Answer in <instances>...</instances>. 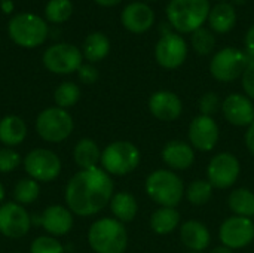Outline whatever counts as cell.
<instances>
[{"label":"cell","instance_id":"1","mask_svg":"<svg viewBox=\"0 0 254 253\" xmlns=\"http://www.w3.org/2000/svg\"><path fill=\"white\" fill-rule=\"evenodd\" d=\"M113 180L103 169L79 170L67 183L64 200L67 209L82 218L100 213L113 197Z\"/></svg>","mask_w":254,"mask_h":253},{"label":"cell","instance_id":"2","mask_svg":"<svg viewBox=\"0 0 254 253\" xmlns=\"http://www.w3.org/2000/svg\"><path fill=\"white\" fill-rule=\"evenodd\" d=\"M144 189L147 197L159 207L173 209H176L182 203L186 192L185 183L180 176L167 169L152 171L146 179Z\"/></svg>","mask_w":254,"mask_h":253},{"label":"cell","instance_id":"3","mask_svg":"<svg viewBox=\"0 0 254 253\" xmlns=\"http://www.w3.org/2000/svg\"><path fill=\"white\" fill-rule=\"evenodd\" d=\"M88 243L95 253H125L128 233L118 219L101 218L89 227Z\"/></svg>","mask_w":254,"mask_h":253},{"label":"cell","instance_id":"4","mask_svg":"<svg viewBox=\"0 0 254 253\" xmlns=\"http://www.w3.org/2000/svg\"><path fill=\"white\" fill-rule=\"evenodd\" d=\"M210 10L208 0H171L167 4V18L176 31L192 34L204 25Z\"/></svg>","mask_w":254,"mask_h":253},{"label":"cell","instance_id":"5","mask_svg":"<svg viewBox=\"0 0 254 253\" xmlns=\"http://www.w3.org/2000/svg\"><path fill=\"white\" fill-rule=\"evenodd\" d=\"M138 148L128 140H116L101 151V169L110 176H125L132 173L140 164Z\"/></svg>","mask_w":254,"mask_h":253},{"label":"cell","instance_id":"6","mask_svg":"<svg viewBox=\"0 0 254 253\" xmlns=\"http://www.w3.org/2000/svg\"><path fill=\"white\" fill-rule=\"evenodd\" d=\"M74 128L73 116L58 106L43 109L36 118V131L39 137L48 143H60L67 140Z\"/></svg>","mask_w":254,"mask_h":253},{"label":"cell","instance_id":"7","mask_svg":"<svg viewBox=\"0 0 254 253\" xmlns=\"http://www.w3.org/2000/svg\"><path fill=\"white\" fill-rule=\"evenodd\" d=\"M10 39L22 48L40 46L49 33L48 24L43 18L33 13H18L7 25Z\"/></svg>","mask_w":254,"mask_h":253},{"label":"cell","instance_id":"8","mask_svg":"<svg viewBox=\"0 0 254 253\" xmlns=\"http://www.w3.org/2000/svg\"><path fill=\"white\" fill-rule=\"evenodd\" d=\"M252 60L238 48H223L214 54L210 63V73L219 82H232L243 76Z\"/></svg>","mask_w":254,"mask_h":253},{"label":"cell","instance_id":"9","mask_svg":"<svg viewBox=\"0 0 254 253\" xmlns=\"http://www.w3.org/2000/svg\"><path fill=\"white\" fill-rule=\"evenodd\" d=\"M24 170L36 182H52L61 174L60 157L45 148H36L24 157Z\"/></svg>","mask_w":254,"mask_h":253},{"label":"cell","instance_id":"10","mask_svg":"<svg viewBox=\"0 0 254 253\" xmlns=\"http://www.w3.org/2000/svg\"><path fill=\"white\" fill-rule=\"evenodd\" d=\"M82 51L70 43H57L49 46L42 57L43 66L55 75H70L82 66Z\"/></svg>","mask_w":254,"mask_h":253},{"label":"cell","instance_id":"11","mask_svg":"<svg viewBox=\"0 0 254 253\" xmlns=\"http://www.w3.org/2000/svg\"><path fill=\"white\" fill-rule=\"evenodd\" d=\"M240 173V160L231 152H220L214 155L207 166V180L216 189H228L234 186Z\"/></svg>","mask_w":254,"mask_h":253},{"label":"cell","instance_id":"12","mask_svg":"<svg viewBox=\"0 0 254 253\" xmlns=\"http://www.w3.org/2000/svg\"><path fill=\"white\" fill-rule=\"evenodd\" d=\"M31 228V216L24 206L9 201L0 206V234L6 239H22Z\"/></svg>","mask_w":254,"mask_h":253},{"label":"cell","instance_id":"13","mask_svg":"<svg viewBox=\"0 0 254 253\" xmlns=\"http://www.w3.org/2000/svg\"><path fill=\"white\" fill-rule=\"evenodd\" d=\"M219 239L223 246L235 251L249 246L254 240V221L244 216H231L219 228Z\"/></svg>","mask_w":254,"mask_h":253},{"label":"cell","instance_id":"14","mask_svg":"<svg viewBox=\"0 0 254 253\" xmlns=\"http://www.w3.org/2000/svg\"><path fill=\"white\" fill-rule=\"evenodd\" d=\"M188 57V43L177 33L164 34L155 46V58L156 63L167 69L174 70L180 67Z\"/></svg>","mask_w":254,"mask_h":253},{"label":"cell","instance_id":"15","mask_svg":"<svg viewBox=\"0 0 254 253\" xmlns=\"http://www.w3.org/2000/svg\"><path fill=\"white\" fill-rule=\"evenodd\" d=\"M188 136H189V143L192 145L193 149L201 152H210L216 148L219 142L220 130L214 118L198 115L190 121Z\"/></svg>","mask_w":254,"mask_h":253},{"label":"cell","instance_id":"16","mask_svg":"<svg viewBox=\"0 0 254 253\" xmlns=\"http://www.w3.org/2000/svg\"><path fill=\"white\" fill-rule=\"evenodd\" d=\"M222 113L231 125L250 127L254 122L253 100L238 92L229 94L222 101Z\"/></svg>","mask_w":254,"mask_h":253},{"label":"cell","instance_id":"17","mask_svg":"<svg viewBox=\"0 0 254 253\" xmlns=\"http://www.w3.org/2000/svg\"><path fill=\"white\" fill-rule=\"evenodd\" d=\"M147 104H149L150 113L162 122L176 121L180 118L183 112V103L180 97L176 92H171L167 89L153 92Z\"/></svg>","mask_w":254,"mask_h":253},{"label":"cell","instance_id":"18","mask_svg":"<svg viewBox=\"0 0 254 253\" xmlns=\"http://www.w3.org/2000/svg\"><path fill=\"white\" fill-rule=\"evenodd\" d=\"M39 224L52 237H63L73 228V213L60 204L46 207L39 216Z\"/></svg>","mask_w":254,"mask_h":253},{"label":"cell","instance_id":"19","mask_svg":"<svg viewBox=\"0 0 254 253\" xmlns=\"http://www.w3.org/2000/svg\"><path fill=\"white\" fill-rule=\"evenodd\" d=\"M121 21L124 27L134 34L146 33L155 22V12L143 1H134L124 7Z\"/></svg>","mask_w":254,"mask_h":253},{"label":"cell","instance_id":"20","mask_svg":"<svg viewBox=\"0 0 254 253\" xmlns=\"http://www.w3.org/2000/svg\"><path fill=\"white\" fill-rule=\"evenodd\" d=\"M164 164L173 171H183L193 166L195 163V149L190 143L183 140H171L168 142L161 152Z\"/></svg>","mask_w":254,"mask_h":253},{"label":"cell","instance_id":"21","mask_svg":"<svg viewBox=\"0 0 254 253\" xmlns=\"http://www.w3.org/2000/svg\"><path fill=\"white\" fill-rule=\"evenodd\" d=\"M180 240L190 252L202 253L210 246L211 236L205 224L190 219L180 225Z\"/></svg>","mask_w":254,"mask_h":253},{"label":"cell","instance_id":"22","mask_svg":"<svg viewBox=\"0 0 254 253\" xmlns=\"http://www.w3.org/2000/svg\"><path fill=\"white\" fill-rule=\"evenodd\" d=\"M27 124L16 115H6L0 119V143L4 148H16L27 137Z\"/></svg>","mask_w":254,"mask_h":253},{"label":"cell","instance_id":"23","mask_svg":"<svg viewBox=\"0 0 254 253\" xmlns=\"http://www.w3.org/2000/svg\"><path fill=\"white\" fill-rule=\"evenodd\" d=\"M207 21H208L211 31L219 33V34H225V33L231 31L237 22L235 7L226 1L217 3L214 7H211Z\"/></svg>","mask_w":254,"mask_h":253},{"label":"cell","instance_id":"24","mask_svg":"<svg viewBox=\"0 0 254 253\" xmlns=\"http://www.w3.org/2000/svg\"><path fill=\"white\" fill-rule=\"evenodd\" d=\"M73 160L80 170H89L98 167L101 161V151L95 140L80 139L73 149Z\"/></svg>","mask_w":254,"mask_h":253},{"label":"cell","instance_id":"25","mask_svg":"<svg viewBox=\"0 0 254 253\" xmlns=\"http://www.w3.org/2000/svg\"><path fill=\"white\" fill-rule=\"evenodd\" d=\"M109 206H110V210H112L115 219H118L122 224L134 221V218L138 212V204H137L135 197L125 191L113 194Z\"/></svg>","mask_w":254,"mask_h":253},{"label":"cell","instance_id":"26","mask_svg":"<svg viewBox=\"0 0 254 253\" xmlns=\"http://www.w3.org/2000/svg\"><path fill=\"white\" fill-rule=\"evenodd\" d=\"M180 227V213L173 207H159L150 216V228L158 236H167Z\"/></svg>","mask_w":254,"mask_h":253},{"label":"cell","instance_id":"27","mask_svg":"<svg viewBox=\"0 0 254 253\" xmlns=\"http://www.w3.org/2000/svg\"><path fill=\"white\" fill-rule=\"evenodd\" d=\"M110 52V40L106 34L95 31L91 33L85 42H83V49L82 54L89 63H98L104 60Z\"/></svg>","mask_w":254,"mask_h":253},{"label":"cell","instance_id":"28","mask_svg":"<svg viewBox=\"0 0 254 253\" xmlns=\"http://www.w3.org/2000/svg\"><path fill=\"white\" fill-rule=\"evenodd\" d=\"M228 206L235 216L252 219L254 216V192L247 188L234 189L228 197Z\"/></svg>","mask_w":254,"mask_h":253},{"label":"cell","instance_id":"29","mask_svg":"<svg viewBox=\"0 0 254 253\" xmlns=\"http://www.w3.org/2000/svg\"><path fill=\"white\" fill-rule=\"evenodd\" d=\"M12 195H13V201L21 204V206L33 204L40 195L39 182H36L31 177H24V179L16 182V185L13 186Z\"/></svg>","mask_w":254,"mask_h":253},{"label":"cell","instance_id":"30","mask_svg":"<svg viewBox=\"0 0 254 253\" xmlns=\"http://www.w3.org/2000/svg\"><path fill=\"white\" fill-rule=\"evenodd\" d=\"M213 186L208 180H204V179H198V180H193L190 182V185L186 188V192H185V197L188 198V201L192 204V206H196V207H201V206H205L211 197H213Z\"/></svg>","mask_w":254,"mask_h":253},{"label":"cell","instance_id":"31","mask_svg":"<svg viewBox=\"0 0 254 253\" xmlns=\"http://www.w3.org/2000/svg\"><path fill=\"white\" fill-rule=\"evenodd\" d=\"M80 98V88L74 82H63L54 92V100L58 107L67 109L74 106Z\"/></svg>","mask_w":254,"mask_h":253},{"label":"cell","instance_id":"32","mask_svg":"<svg viewBox=\"0 0 254 253\" xmlns=\"http://www.w3.org/2000/svg\"><path fill=\"white\" fill-rule=\"evenodd\" d=\"M192 48L199 55H210L216 46V36L210 28L201 27L195 30L190 36Z\"/></svg>","mask_w":254,"mask_h":253},{"label":"cell","instance_id":"33","mask_svg":"<svg viewBox=\"0 0 254 253\" xmlns=\"http://www.w3.org/2000/svg\"><path fill=\"white\" fill-rule=\"evenodd\" d=\"M73 13V3L70 0H49L45 7V16L48 21L61 24L67 21Z\"/></svg>","mask_w":254,"mask_h":253},{"label":"cell","instance_id":"34","mask_svg":"<svg viewBox=\"0 0 254 253\" xmlns=\"http://www.w3.org/2000/svg\"><path fill=\"white\" fill-rule=\"evenodd\" d=\"M30 253H64V246L52 236H40L31 242Z\"/></svg>","mask_w":254,"mask_h":253},{"label":"cell","instance_id":"35","mask_svg":"<svg viewBox=\"0 0 254 253\" xmlns=\"http://www.w3.org/2000/svg\"><path fill=\"white\" fill-rule=\"evenodd\" d=\"M21 155L13 148L0 149V173H10L21 166Z\"/></svg>","mask_w":254,"mask_h":253},{"label":"cell","instance_id":"36","mask_svg":"<svg viewBox=\"0 0 254 253\" xmlns=\"http://www.w3.org/2000/svg\"><path fill=\"white\" fill-rule=\"evenodd\" d=\"M219 110H222V101H220V97L216 92H213V91L205 92L199 98V112H201V115L213 118V115H216Z\"/></svg>","mask_w":254,"mask_h":253},{"label":"cell","instance_id":"37","mask_svg":"<svg viewBox=\"0 0 254 253\" xmlns=\"http://www.w3.org/2000/svg\"><path fill=\"white\" fill-rule=\"evenodd\" d=\"M243 89L246 95L254 101V60H252L243 73Z\"/></svg>","mask_w":254,"mask_h":253},{"label":"cell","instance_id":"38","mask_svg":"<svg viewBox=\"0 0 254 253\" xmlns=\"http://www.w3.org/2000/svg\"><path fill=\"white\" fill-rule=\"evenodd\" d=\"M77 76L80 79V82L91 85L94 82H97L98 79V70L92 66V64H82L77 70Z\"/></svg>","mask_w":254,"mask_h":253},{"label":"cell","instance_id":"39","mask_svg":"<svg viewBox=\"0 0 254 253\" xmlns=\"http://www.w3.org/2000/svg\"><path fill=\"white\" fill-rule=\"evenodd\" d=\"M244 46H246V54L249 55L250 60H254V25H252L246 34V40H244Z\"/></svg>","mask_w":254,"mask_h":253},{"label":"cell","instance_id":"40","mask_svg":"<svg viewBox=\"0 0 254 253\" xmlns=\"http://www.w3.org/2000/svg\"><path fill=\"white\" fill-rule=\"evenodd\" d=\"M244 142H246V146H247L249 152L254 157V122L250 127H247V133H246Z\"/></svg>","mask_w":254,"mask_h":253},{"label":"cell","instance_id":"41","mask_svg":"<svg viewBox=\"0 0 254 253\" xmlns=\"http://www.w3.org/2000/svg\"><path fill=\"white\" fill-rule=\"evenodd\" d=\"M95 3H98L100 6H106V7H110V6H116L119 4L122 0H94Z\"/></svg>","mask_w":254,"mask_h":253},{"label":"cell","instance_id":"42","mask_svg":"<svg viewBox=\"0 0 254 253\" xmlns=\"http://www.w3.org/2000/svg\"><path fill=\"white\" fill-rule=\"evenodd\" d=\"M1 9L4 13H10L13 10V3L12 0H1Z\"/></svg>","mask_w":254,"mask_h":253},{"label":"cell","instance_id":"43","mask_svg":"<svg viewBox=\"0 0 254 253\" xmlns=\"http://www.w3.org/2000/svg\"><path fill=\"white\" fill-rule=\"evenodd\" d=\"M210 253H234V251L222 245V246H219V248H214Z\"/></svg>","mask_w":254,"mask_h":253},{"label":"cell","instance_id":"44","mask_svg":"<svg viewBox=\"0 0 254 253\" xmlns=\"http://www.w3.org/2000/svg\"><path fill=\"white\" fill-rule=\"evenodd\" d=\"M4 195H6V192H4V186L1 185V182H0V206L3 204V201H4Z\"/></svg>","mask_w":254,"mask_h":253},{"label":"cell","instance_id":"45","mask_svg":"<svg viewBox=\"0 0 254 253\" xmlns=\"http://www.w3.org/2000/svg\"><path fill=\"white\" fill-rule=\"evenodd\" d=\"M189 253H199V252H189Z\"/></svg>","mask_w":254,"mask_h":253},{"label":"cell","instance_id":"46","mask_svg":"<svg viewBox=\"0 0 254 253\" xmlns=\"http://www.w3.org/2000/svg\"><path fill=\"white\" fill-rule=\"evenodd\" d=\"M219 1H225V0H219Z\"/></svg>","mask_w":254,"mask_h":253},{"label":"cell","instance_id":"47","mask_svg":"<svg viewBox=\"0 0 254 253\" xmlns=\"http://www.w3.org/2000/svg\"><path fill=\"white\" fill-rule=\"evenodd\" d=\"M152 1H155V0H152Z\"/></svg>","mask_w":254,"mask_h":253}]
</instances>
